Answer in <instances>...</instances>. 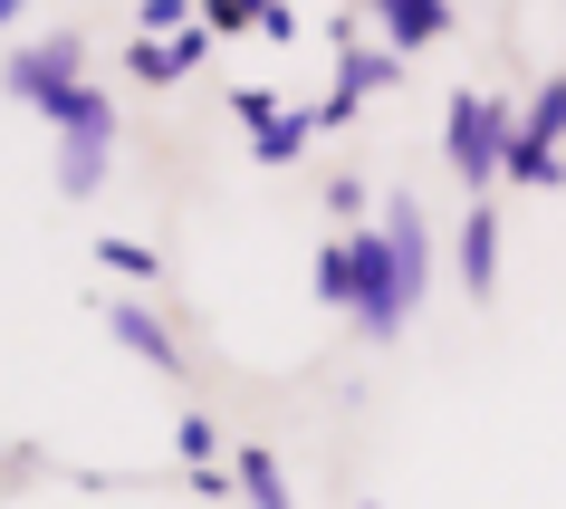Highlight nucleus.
<instances>
[{
    "instance_id": "obj_18",
    "label": "nucleus",
    "mask_w": 566,
    "mask_h": 509,
    "mask_svg": "<svg viewBox=\"0 0 566 509\" xmlns=\"http://www.w3.org/2000/svg\"><path fill=\"white\" fill-rule=\"evenodd\" d=\"M164 59H174V77L211 59V30H202V10H192V30H174V39H164Z\"/></svg>"
},
{
    "instance_id": "obj_14",
    "label": "nucleus",
    "mask_w": 566,
    "mask_h": 509,
    "mask_svg": "<svg viewBox=\"0 0 566 509\" xmlns=\"http://www.w3.org/2000/svg\"><path fill=\"white\" fill-rule=\"evenodd\" d=\"M96 174H106V154H96V145H59V193H67V202L96 193Z\"/></svg>"
},
{
    "instance_id": "obj_2",
    "label": "nucleus",
    "mask_w": 566,
    "mask_h": 509,
    "mask_svg": "<svg viewBox=\"0 0 566 509\" xmlns=\"http://www.w3.org/2000/svg\"><path fill=\"white\" fill-rule=\"evenodd\" d=\"M509 135H518V106H509V96L451 87V106H442V154H451V174L471 183V202H490V183H500V154H509Z\"/></svg>"
},
{
    "instance_id": "obj_7",
    "label": "nucleus",
    "mask_w": 566,
    "mask_h": 509,
    "mask_svg": "<svg viewBox=\"0 0 566 509\" xmlns=\"http://www.w3.org/2000/svg\"><path fill=\"white\" fill-rule=\"evenodd\" d=\"M231 471H240V500H250V509H289V471H279V451H269V443H240Z\"/></svg>"
},
{
    "instance_id": "obj_13",
    "label": "nucleus",
    "mask_w": 566,
    "mask_h": 509,
    "mask_svg": "<svg viewBox=\"0 0 566 509\" xmlns=\"http://www.w3.org/2000/svg\"><path fill=\"white\" fill-rule=\"evenodd\" d=\"M317 299H327V308L356 299V260H346V240H327V250H317Z\"/></svg>"
},
{
    "instance_id": "obj_1",
    "label": "nucleus",
    "mask_w": 566,
    "mask_h": 509,
    "mask_svg": "<svg viewBox=\"0 0 566 509\" xmlns=\"http://www.w3.org/2000/svg\"><path fill=\"white\" fill-rule=\"evenodd\" d=\"M336 240H346V260H356V299H346L356 336H375V346H385V336H403V318L422 308L432 270L394 250V231H385V221H365V231H336Z\"/></svg>"
},
{
    "instance_id": "obj_10",
    "label": "nucleus",
    "mask_w": 566,
    "mask_h": 509,
    "mask_svg": "<svg viewBox=\"0 0 566 509\" xmlns=\"http://www.w3.org/2000/svg\"><path fill=\"white\" fill-rule=\"evenodd\" d=\"M518 135H528V145H557V135H566V67H557V77H537V96L518 106Z\"/></svg>"
},
{
    "instance_id": "obj_3",
    "label": "nucleus",
    "mask_w": 566,
    "mask_h": 509,
    "mask_svg": "<svg viewBox=\"0 0 566 509\" xmlns=\"http://www.w3.org/2000/svg\"><path fill=\"white\" fill-rule=\"evenodd\" d=\"M77 77H87V39L77 30H59L49 49H10V67H0V87L20 96V106H39L49 87H77Z\"/></svg>"
},
{
    "instance_id": "obj_5",
    "label": "nucleus",
    "mask_w": 566,
    "mask_h": 509,
    "mask_svg": "<svg viewBox=\"0 0 566 509\" xmlns=\"http://www.w3.org/2000/svg\"><path fill=\"white\" fill-rule=\"evenodd\" d=\"M451 0H375V30H385V49L403 59V49H432V39H451Z\"/></svg>"
},
{
    "instance_id": "obj_21",
    "label": "nucleus",
    "mask_w": 566,
    "mask_h": 509,
    "mask_svg": "<svg viewBox=\"0 0 566 509\" xmlns=\"http://www.w3.org/2000/svg\"><path fill=\"white\" fill-rule=\"evenodd\" d=\"M135 20H145V30H192V10H182V0H145Z\"/></svg>"
},
{
    "instance_id": "obj_16",
    "label": "nucleus",
    "mask_w": 566,
    "mask_h": 509,
    "mask_svg": "<svg viewBox=\"0 0 566 509\" xmlns=\"http://www.w3.org/2000/svg\"><path fill=\"white\" fill-rule=\"evenodd\" d=\"M327 221H336V231H365V183H356V174L327 183Z\"/></svg>"
},
{
    "instance_id": "obj_19",
    "label": "nucleus",
    "mask_w": 566,
    "mask_h": 509,
    "mask_svg": "<svg viewBox=\"0 0 566 509\" xmlns=\"http://www.w3.org/2000/svg\"><path fill=\"white\" fill-rule=\"evenodd\" d=\"M231 116H240V125H250V135H260V125H269V116H279V96H269V87H231Z\"/></svg>"
},
{
    "instance_id": "obj_8",
    "label": "nucleus",
    "mask_w": 566,
    "mask_h": 509,
    "mask_svg": "<svg viewBox=\"0 0 566 509\" xmlns=\"http://www.w3.org/2000/svg\"><path fill=\"white\" fill-rule=\"evenodd\" d=\"M500 183L557 193V183H566V154H557V145H528V135H509V154H500Z\"/></svg>"
},
{
    "instance_id": "obj_17",
    "label": "nucleus",
    "mask_w": 566,
    "mask_h": 509,
    "mask_svg": "<svg viewBox=\"0 0 566 509\" xmlns=\"http://www.w3.org/2000/svg\"><path fill=\"white\" fill-rule=\"evenodd\" d=\"M125 77H145V87H174V59H164L154 39H125Z\"/></svg>"
},
{
    "instance_id": "obj_12",
    "label": "nucleus",
    "mask_w": 566,
    "mask_h": 509,
    "mask_svg": "<svg viewBox=\"0 0 566 509\" xmlns=\"http://www.w3.org/2000/svg\"><path fill=\"white\" fill-rule=\"evenodd\" d=\"M174 451H182V461H192V471H221V423H211L202 404H192V414L174 423Z\"/></svg>"
},
{
    "instance_id": "obj_9",
    "label": "nucleus",
    "mask_w": 566,
    "mask_h": 509,
    "mask_svg": "<svg viewBox=\"0 0 566 509\" xmlns=\"http://www.w3.org/2000/svg\"><path fill=\"white\" fill-rule=\"evenodd\" d=\"M307 135H317V116H298V106H279V116H269L260 135H250V154H260V164H298V154H307Z\"/></svg>"
},
{
    "instance_id": "obj_15",
    "label": "nucleus",
    "mask_w": 566,
    "mask_h": 509,
    "mask_svg": "<svg viewBox=\"0 0 566 509\" xmlns=\"http://www.w3.org/2000/svg\"><path fill=\"white\" fill-rule=\"evenodd\" d=\"M202 30H211V39H240V30H260V0H202Z\"/></svg>"
},
{
    "instance_id": "obj_6",
    "label": "nucleus",
    "mask_w": 566,
    "mask_h": 509,
    "mask_svg": "<svg viewBox=\"0 0 566 509\" xmlns=\"http://www.w3.org/2000/svg\"><path fill=\"white\" fill-rule=\"evenodd\" d=\"M451 250H461V289L490 299V289H500V202H471V211H461V240H451Z\"/></svg>"
},
{
    "instance_id": "obj_20",
    "label": "nucleus",
    "mask_w": 566,
    "mask_h": 509,
    "mask_svg": "<svg viewBox=\"0 0 566 509\" xmlns=\"http://www.w3.org/2000/svg\"><path fill=\"white\" fill-rule=\"evenodd\" d=\"M260 39H269V49H289V39H298V10H289V0H260Z\"/></svg>"
},
{
    "instance_id": "obj_22",
    "label": "nucleus",
    "mask_w": 566,
    "mask_h": 509,
    "mask_svg": "<svg viewBox=\"0 0 566 509\" xmlns=\"http://www.w3.org/2000/svg\"><path fill=\"white\" fill-rule=\"evenodd\" d=\"M10 20H20V0H0V30H10Z\"/></svg>"
},
{
    "instance_id": "obj_11",
    "label": "nucleus",
    "mask_w": 566,
    "mask_h": 509,
    "mask_svg": "<svg viewBox=\"0 0 566 509\" xmlns=\"http://www.w3.org/2000/svg\"><path fill=\"white\" fill-rule=\"evenodd\" d=\"M96 270H116V279H135V289H145V279H164V260H154L145 240H125V231H106V240H96Z\"/></svg>"
},
{
    "instance_id": "obj_23",
    "label": "nucleus",
    "mask_w": 566,
    "mask_h": 509,
    "mask_svg": "<svg viewBox=\"0 0 566 509\" xmlns=\"http://www.w3.org/2000/svg\"><path fill=\"white\" fill-rule=\"evenodd\" d=\"M365 509H385V500H365Z\"/></svg>"
},
{
    "instance_id": "obj_4",
    "label": "nucleus",
    "mask_w": 566,
    "mask_h": 509,
    "mask_svg": "<svg viewBox=\"0 0 566 509\" xmlns=\"http://www.w3.org/2000/svg\"><path fill=\"white\" fill-rule=\"evenodd\" d=\"M106 328H116V346H125V356H145L154 375H192V356H182V336L164 328V318H154V308L116 299V308H106Z\"/></svg>"
}]
</instances>
